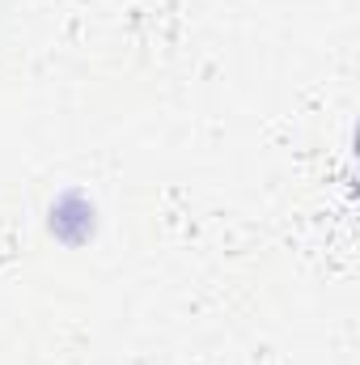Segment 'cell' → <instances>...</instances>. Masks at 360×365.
Listing matches in <instances>:
<instances>
[{"label":"cell","instance_id":"obj_1","mask_svg":"<svg viewBox=\"0 0 360 365\" xmlns=\"http://www.w3.org/2000/svg\"><path fill=\"white\" fill-rule=\"evenodd\" d=\"M68 225H77V242L93 234V204L81 191H68V195H60V200L51 204V234L64 238Z\"/></svg>","mask_w":360,"mask_h":365}]
</instances>
